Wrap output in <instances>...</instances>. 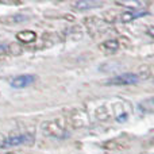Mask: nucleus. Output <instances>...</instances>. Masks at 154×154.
<instances>
[{
    "label": "nucleus",
    "instance_id": "nucleus-1",
    "mask_svg": "<svg viewBox=\"0 0 154 154\" xmlns=\"http://www.w3.org/2000/svg\"><path fill=\"white\" fill-rule=\"evenodd\" d=\"M138 82V76L133 75V73H125V75H119L114 79L108 80L107 84H112V85H130V84H135Z\"/></svg>",
    "mask_w": 154,
    "mask_h": 154
},
{
    "label": "nucleus",
    "instance_id": "nucleus-2",
    "mask_svg": "<svg viewBox=\"0 0 154 154\" xmlns=\"http://www.w3.org/2000/svg\"><path fill=\"white\" fill-rule=\"evenodd\" d=\"M35 80V76L32 75H22L18 76L11 81V87L15 88V89H22V88L29 87L30 84H32Z\"/></svg>",
    "mask_w": 154,
    "mask_h": 154
},
{
    "label": "nucleus",
    "instance_id": "nucleus-3",
    "mask_svg": "<svg viewBox=\"0 0 154 154\" xmlns=\"http://www.w3.org/2000/svg\"><path fill=\"white\" fill-rule=\"evenodd\" d=\"M27 141V137L26 135H16V137H12V138L7 139L5 145L7 146H16V145H22Z\"/></svg>",
    "mask_w": 154,
    "mask_h": 154
}]
</instances>
